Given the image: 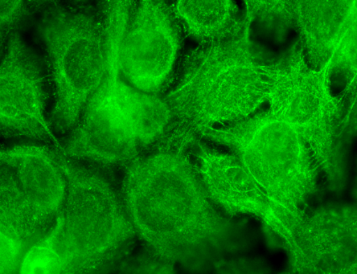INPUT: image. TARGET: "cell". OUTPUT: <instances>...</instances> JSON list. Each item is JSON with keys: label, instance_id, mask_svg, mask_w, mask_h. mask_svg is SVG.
<instances>
[{"label": "cell", "instance_id": "6da1fadb", "mask_svg": "<svg viewBox=\"0 0 357 274\" xmlns=\"http://www.w3.org/2000/svg\"><path fill=\"white\" fill-rule=\"evenodd\" d=\"M195 142L174 131L126 166L122 198L135 234L158 259L200 269L245 245V232L217 209L188 155Z\"/></svg>", "mask_w": 357, "mask_h": 274}, {"label": "cell", "instance_id": "7a4b0ae2", "mask_svg": "<svg viewBox=\"0 0 357 274\" xmlns=\"http://www.w3.org/2000/svg\"><path fill=\"white\" fill-rule=\"evenodd\" d=\"M246 16L227 38L203 43L184 63L182 74L165 99L176 129L197 138L213 124L252 116L268 100V81L253 55Z\"/></svg>", "mask_w": 357, "mask_h": 274}, {"label": "cell", "instance_id": "3957f363", "mask_svg": "<svg viewBox=\"0 0 357 274\" xmlns=\"http://www.w3.org/2000/svg\"><path fill=\"white\" fill-rule=\"evenodd\" d=\"M202 136L227 147L271 200L298 222L314 193L317 173L299 131L271 110Z\"/></svg>", "mask_w": 357, "mask_h": 274}, {"label": "cell", "instance_id": "277c9868", "mask_svg": "<svg viewBox=\"0 0 357 274\" xmlns=\"http://www.w3.org/2000/svg\"><path fill=\"white\" fill-rule=\"evenodd\" d=\"M56 152L68 182L59 239L65 273L96 271L116 259L137 234L122 195L109 179Z\"/></svg>", "mask_w": 357, "mask_h": 274}, {"label": "cell", "instance_id": "5b68a950", "mask_svg": "<svg viewBox=\"0 0 357 274\" xmlns=\"http://www.w3.org/2000/svg\"><path fill=\"white\" fill-rule=\"evenodd\" d=\"M38 33L54 86V129H75L104 75L100 16L55 5L45 12Z\"/></svg>", "mask_w": 357, "mask_h": 274}, {"label": "cell", "instance_id": "8992f818", "mask_svg": "<svg viewBox=\"0 0 357 274\" xmlns=\"http://www.w3.org/2000/svg\"><path fill=\"white\" fill-rule=\"evenodd\" d=\"M334 57L320 70L310 68L298 51L280 63L261 65L268 81L271 111L295 127L331 170L336 104L330 92L329 74Z\"/></svg>", "mask_w": 357, "mask_h": 274}, {"label": "cell", "instance_id": "52a82bcc", "mask_svg": "<svg viewBox=\"0 0 357 274\" xmlns=\"http://www.w3.org/2000/svg\"><path fill=\"white\" fill-rule=\"evenodd\" d=\"M182 45L180 22L169 6L135 3L121 48V76L139 91L161 93L174 77Z\"/></svg>", "mask_w": 357, "mask_h": 274}, {"label": "cell", "instance_id": "ba28073f", "mask_svg": "<svg viewBox=\"0 0 357 274\" xmlns=\"http://www.w3.org/2000/svg\"><path fill=\"white\" fill-rule=\"evenodd\" d=\"M34 50L17 31L6 40L0 70V124L6 136L24 137L53 144L63 152L47 120V72Z\"/></svg>", "mask_w": 357, "mask_h": 274}, {"label": "cell", "instance_id": "9c48e42d", "mask_svg": "<svg viewBox=\"0 0 357 274\" xmlns=\"http://www.w3.org/2000/svg\"><path fill=\"white\" fill-rule=\"evenodd\" d=\"M195 145L197 170L213 203L227 214L251 215L259 219L288 245L298 272L301 252L294 234L298 220L271 200L235 155L197 140Z\"/></svg>", "mask_w": 357, "mask_h": 274}, {"label": "cell", "instance_id": "30bf717a", "mask_svg": "<svg viewBox=\"0 0 357 274\" xmlns=\"http://www.w3.org/2000/svg\"><path fill=\"white\" fill-rule=\"evenodd\" d=\"M118 83H101L63 146L65 156L102 166H116L129 165L142 154L132 131L118 108Z\"/></svg>", "mask_w": 357, "mask_h": 274}, {"label": "cell", "instance_id": "8fae6325", "mask_svg": "<svg viewBox=\"0 0 357 274\" xmlns=\"http://www.w3.org/2000/svg\"><path fill=\"white\" fill-rule=\"evenodd\" d=\"M299 273H347L356 268V210L331 204L303 216L294 227Z\"/></svg>", "mask_w": 357, "mask_h": 274}, {"label": "cell", "instance_id": "7c38bea8", "mask_svg": "<svg viewBox=\"0 0 357 274\" xmlns=\"http://www.w3.org/2000/svg\"><path fill=\"white\" fill-rule=\"evenodd\" d=\"M1 163L13 171L40 239L54 226L67 198L68 182L56 150L24 145L3 150Z\"/></svg>", "mask_w": 357, "mask_h": 274}, {"label": "cell", "instance_id": "4fadbf2b", "mask_svg": "<svg viewBox=\"0 0 357 274\" xmlns=\"http://www.w3.org/2000/svg\"><path fill=\"white\" fill-rule=\"evenodd\" d=\"M295 22L313 70H320L356 27V1H294Z\"/></svg>", "mask_w": 357, "mask_h": 274}, {"label": "cell", "instance_id": "5bb4252c", "mask_svg": "<svg viewBox=\"0 0 357 274\" xmlns=\"http://www.w3.org/2000/svg\"><path fill=\"white\" fill-rule=\"evenodd\" d=\"M116 100L141 151L155 148L176 128L174 113L165 97L159 94L139 91L121 77Z\"/></svg>", "mask_w": 357, "mask_h": 274}, {"label": "cell", "instance_id": "9a60e30c", "mask_svg": "<svg viewBox=\"0 0 357 274\" xmlns=\"http://www.w3.org/2000/svg\"><path fill=\"white\" fill-rule=\"evenodd\" d=\"M174 10L185 30L203 43L227 38L242 22L232 1H178Z\"/></svg>", "mask_w": 357, "mask_h": 274}, {"label": "cell", "instance_id": "2e32d148", "mask_svg": "<svg viewBox=\"0 0 357 274\" xmlns=\"http://www.w3.org/2000/svg\"><path fill=\"white\" fill-rule=\"evenodd\" d=\"M0 200V236L18 241L30 248L40 240L30 207L13 171L3 163Z\"/></svg>", "mask_w": 357, "mask_h": 274}, {"label": "cell", "instance_id": "e0dca14e", "mask_svg": "<svg viewBox=\"0 0 357 274\" xmlns=\"http://www.w3.org/2000/svg\"><path fill=\"white\" fill-rule=\"evenodd\" d=\"M61 228L63 216L61 212L51 230L28 249L20 264V273H65V261L59 246Z\"/></svg>", "mask_w": 357, "mask_h": 274}, {"label": "cell", "instance_id": "ac0fdd59", "mask_svg": "<svg viewBox=\"0 0 357 274\" xmlns=\"http://www.w3.org/2000/svg\"><path fill=\"white\" fill-rule=\"evenodd\" d=\"M1 32L7 38L11 32L15 31L29 16L32 14V8L24 1H1ZM2 38V39L3 38Z\"/></svg>", "mask_w": 357, "mask_h": 274}]
</instances>
